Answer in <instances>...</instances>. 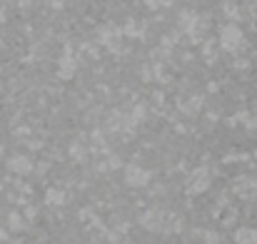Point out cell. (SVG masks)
I'll list each match as a JSON object with an SVG mask.
<instances>
[{
	"mask_svg": "<svg viewBox=\"0 0 257 244\" xmlns=\"http://www.w3.org/2000/svg\"><path fill=\"white\" fill-rule=\"evenodd\" d=\"M220 43L227 48V50H237L242 45V30L237 25H225L222 33H220Z\"/></svg>",
	"mask_w": 257,
	"mask_h": 244,
	"instance_id": "obj_1",
	"label": "cell"
}]
</instances>
